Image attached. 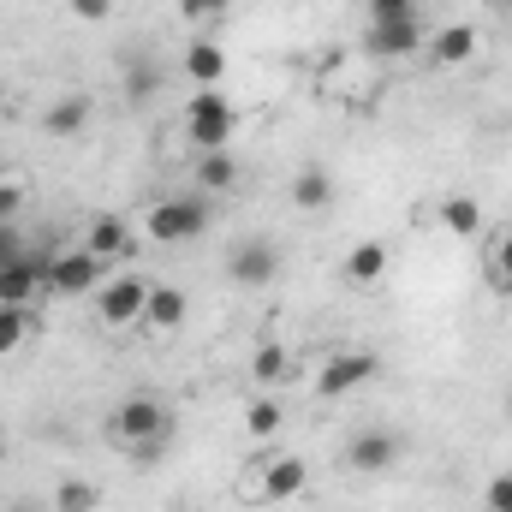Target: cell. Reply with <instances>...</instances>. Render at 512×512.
<instances>
[{
	"mask_svg": "<svg viewBox=\"0 0 512 512\" xmlns=\"http://www.w3.org/2000/svg\"><path fill=\"white\" fill-rule=\"evenodd\" d=\"M173 429V417H167V405L155 399V393H131L114 405V417H108V435L114 441H126V447H143V441H161Z\"/></svg>",
	"mask_w": 512,
	"mask_h": 512,
	"instance_id": "obj_1",
	"label": "cell"
},
{
	"mask_svg": "<svg viewBox=\"0 0 512 512\" xmlns=\"http://www.w3.org/2000/svg\"><path fill=\"white\" fill-rule=\"evenodd\" d=\"M209 227V197H167L149 209V239L155 245H185Z\"/></svg>",
	"mask_w": 512,
	"mask_h": 512,
	"instance_id": "obj_2",
	"label": "cell"
},
{
	"mask_svg": "<svg viewBox=\"0 0 512 512\" xmlns=\"http://www.w3.org/2000/svg\"><path fill=\"white\" fill-rule=\"evenodd\" d=\"M364 48L376 60H405L423 48V24L417 12H370V30H364Z\"/></svg>",
	"mask_w": 512,
	"mask_h": 512,
	"instance_id": "obj_3",
	"label": "cell"
},
{
	"mask_svg": "<svg viewBox=\"0 0 512 512\" xmlns=\"http://www.w3.org/2000/svg\"><path fill=\"white\" fill-rule=\"evenodd\" d=\"M185 131H191L197 149H227V137H233V102L221 90H197L185 102Z\"/></svg>",
	"mask_w": 512,
	"mask_h": 512,
	"instance_id": "obj_4",
	"label": "cell"
},
{
	"mask_svg": "<svg viewBox=\"0 0 512 512\" xmlns=\"http://www.w3.org/2000/svg\"><path fill=\"white\" fill-rule=\"evenodd\" d=\"M382 376V358L376 352H328V364H322V376H316V399H346V393H358L364 382H376Z\"/></svg>",
	"mask_w": 512,
	"mask_h": 512,
	"instance_id": "obj_5",
	"label": "cell"
},
{
	"mask_svg": "<svg viewBox=\"0 0 512 512\" xmlns=\"http://www.w3.org/2000/svg\"><path fill=\"white\" fill-rule=\"evenodd\" d=\"M102 256L90 251H60L48 256V286L60 292V298H84V292H102Z\"/></svg>",
	"mask_w": 512,
	"mask_h": 512,
	"instance_id": "obj_6",
	"label": "cell"
},
{
	"mask_svg": "<svg viewBox=\"0 0 512 512\" xmlns=\"http://www.w3.org/2000/svg\"><path fill=\"white\" fill-rule=\"evenodd\" d=\"M96 298H102V304H96V316H102L108 328H131V322H143L149 280H143V274H120V280H108Z\"/></svg>",
	"mask_w": 512,
	"mask_h": 512,
	"instance_id": "obj_7",
	"label": "cell"
},
{
	"mask_svg": "<svg viewBox=\"0 0 512 512\" xmlns=\"http://www.w3.org/2000/svg\"><path fill=\"white\" fill-rule=\"evenodd\" d=\"M42 286H48V256L24 251L18 262H6V268H0V304H30Z\"/></svg>",
	"mask_w": 512,
	"mask_h": 512,
	"instance_id": "obj_8",
	"label": "cell"
},
{
	"mask_svg": "<svg viewBox=\"0 0 512 512\" xmlns=\"http://www.w3.org/2000/svg\"><path fill=\"white\" fill-rule=\"evenodd\" d=\"M346 465H352V471H364V477L393 471V465H399V435H387V429H364V435L346 447Z\"/></svg>",
	"mask_w": 512,
	"mask_h": 512,
	"instance_id": "obj_9",
	"label": "cell"
},
{
	"mask_svg": "<svg viewBox=\"0 0 512 512\" xmlns=\"http://www.w3.org/2000/svg\"><path fill=\"white\" fill-rule=\"evenodd\" d=\"M227 274H233L239 286H268V280L280 274V256H274L268 239H245L239 251L227 256Z\"/></svg>",
	"mask_w": 512,
	"mask_h": 512,
	"instance_id": "obj_10",
	"label": "cell"
},
{
	"mask_svg": "<svg viewBox=\"0 0 512 512\" xmlns=\"http://www.w3.org/2000/svg\"><path fill=\"white\" fill-rule=\"evenodd\" d=\"M304 483H310V471H304V459H268V471H262V483H256V501H292V495H304Z\"/></svg>",
	"mask_w": 512,
	"mask_h": 512,
	"instance_id": "obj_11",
	"label": "cell"
},
{
	"mask_svg": "<svg viewBox=\"0 0 512 512\" xmlns=\"http://www.w3.org/2000/svg\"><path fill=\"white\" fill-rule=\"evenodd\" d=\"M131 227L120 221V215H96L90 221V239H84V251L90 256H102V262H120V256H131Z\"/></svg>",
	"mask_w": 512,
	"mask_h": 512,
	"instance_id": "obj_12",
	"label": "cell"
},
{
	"mask_svg": "<svg viewBox=\"0 0 512 512\" xmlns=\"http://www.w3.org/2000/svg\"><path fill=\"white\" fill-rule=\"evenodd\" d=\"M191 316V298L179 292V286H149V304H143V322L155 328V334H173L179 322Z\"/></svg>",
	"mask_w": 512,
	"mask_h": 512,
	"instance_id": "obj_13",
	"label": "cell"
},
{
	"mask_svg": "<svg viewBox=\"0 0 512 512\" xmlns=\"http://www.w3.org/2000/svg\"><path fill=\"white\" fill-rule=\"evenodd\" d=\"M429 60H435L441 72H447V66H471V60H477V30H471V24H447V30L429 42Z\"/></svg>",
	"mask_w": 512,
	"mask_h": 512,
	"instance_id": "obj_14",
	"label": "cell"
},
{
	"mask_svg": "<svg viewBox=\"0 0 512 512\" xmlns=\"http://www.w3.org/2000/svg\"><path fill=\"white\" fill-rule=\"evenodd\" d=\"M185 72L197 78V90H215V84H221V72H227V54H221V42L197 36V42L185 48Z\"/></svg>",
	"mask_w": 512,
	"mask_h": 512,
	"instance_id": "obj_15",
	"label": "cell"
},
{
	"mask_svg": "<svg viewBox=\"0 0 512 512\" xmlns=\"http://www.w3.org/2000/svg\"><path fill=\"white\" fill-rule=\"evenodd\" d=\"M197 185H203V197L233 191V185H239V161H233L227 149H203V161H197Z\"/></svg>",
	"mask_w": 512,
	"mask_h": 512,
	"instance_id": "obj_16",
	"label": "cell"
},
{
	"mask_svg": "<svg viewBox=\"0 0 512 512\" xmlns=\"http://www.w3.org/2000/svg\"><path fill=\"white\" fill-rule=\"evenodd\" d=\"M292 203H298V209H310V215L334 209V179H328L322 167H304V173L292 179Z\"/></svg>",
	"mask_w": 512,
	"mask_h": 512,
	"instance_id": "obj_17",
	"label": "cell"
},
{
	"mask_svg": "<svg viewBox=\"0 0 512 512\" xmlns=\"http://www.w3.org/2000/svg\"><path fill=\"white\" fill-rule=\"evenodd\" d=\"M382 274H387V245L382 239L352 245V256H346V280H352V286H370V280H382Z\"/></svg>",
	"mask_w": 512,
	"mask_h": 512,
	"instance_id": "obj_18",
	"label": "cell"
},
{
	"mask_svg": "<svg viewBox=\"0 0 512 512\" xmlns=\"http://www.w3.org/2000/svg\"><path fill=\"white\" fill-rule=\"evenodd\" d=\"M441 227L459 233V239H477V233H483V203H477V197H447V203H441Z\"/></svg>",
	"mask_w": 512,
	"mask_h": 512,
	"instance_id": "obj_19",
	"label": "cell"
},
{
	"mask_svg": "<svg viewBox=\"0 0 512 512\" xmlns=\"http://www.w3.org/2000/svg\"><path fill=\"white\" fill-rule=\"evenodd\" d=\"M84 120H90V102H84V96H60V102L42 114V131H48V137H72V131H84Z\"/></svg>",
	"mask_w": 512,
	"mask_h": 512,
	"instance_id": "obj_20",
	"label": "cell"
},
{
	"mask_svg": "<svg viewBox=\"0 0 512 512\" xmlns=\"http://www.w3.org/2000/svg\"><path fill=\"white\" fill-rule=\"evenodd\" d=\"M483 274H489L495 292H512V227L495 233V245H489V256H483Z\"/></svg>",
	"mask_w": 512,
	"mask_h": 512,
	"instance_id": "obj_21",
	"label": "cell"
},
{
	"mask_svg": "<svg viewBox=\"0 0 512 512\" xmlns=\"http://www.w3.org/2000/svg\"><path fill=\"white\" fill-rule=\"evenodd\" d=\"M102 507V495H96V483H84V477H66L60 489H54V512H96Z\"/></svg>",
	"mask_w": 512,
	"mask_h": 512,
	"instance_id": "obj_22",
	"label": "cell"
},
{
	"mask_svg": "<svg viewBox=\"0 0 512 512\" xmlns=\"http://www.w3.org/2000/svg\"><path fill=\"white\" fill-rule=\"evenodd\" d=\"M24 334H30V310H24V304H0V358L18 352Z\"/></svg>",
	"mask_w": 512,
	"mask_h": 512,
	"instance_id": "obj_23",
	"label": "cell"
},
{
	"mask_svg": "<svg viewBox=\"0 0 512 512\" xmlns=\"http://www.w3.org/2000/svg\"><path fill=\"white\" fill-rule=\"evenodd\" d=\"M280 423H286V417H280V405H274V399H251V405H245V429H251L256 441L280 435Z\"/></svg>",
	"mask_w": 512,
	"mask_h": 512,
	"instance_id": "obj_24",
	"label": "cell"
},
{
	"mask_svg": "<svg viewBox=\"0 0 512 512\" xmlns=\"http://www.w3.org/2000/svg\"><path fill=\"white\" fill-rule=\"evenodd\" d=\"M286 376V346H262L256 352V382H280Z\"/></svg>",
	"mask_w": 512,
	"mask_h": 512,
	"instance_id": "obj_25",
	"label": "cell"
},
{
	"mask_svg": "<svg viewBox=\"0 0 512 512\" xmlns=\"http://www.w3.org/2000/svg\"><path fill=\"white\" fill-rule=\"evenodd\" d=\"M155 84H161V72H155V66H131V72H126L131 102H149V96H155Z\"/></svg>",
	"mask_w": 512,
	"mask_h": 512,
	"instance_id": "obj_26",
	"label": "cell"
},
{
	"mask_svg": "<svg viewBox=\"0 0 512 512\" xmlns=\"http://www.w3.org/2000/svg\"><path fill=\"white\" fill-rule=\"evenodd\" d=\"M18 209H24V179H0V227H12Z\"/></svg>",
	"mask_w": 512,
	"mask_h": 512,
	"instance_id": "obj_27",
	"label": "cell"
},
{
	"mask_svg": "<svg viewBox=\"0 0 512 512\" xmlns=\"http://www.w3.org/2000/svg\"><path fill=\"white\" fill-rule=\"evenodd\" d=\"M72 18H84V24H102V18H114V0H72Z\"/></svg>",
	"mask_w": 512,
	"mask_h": 512,
	"instance_id": "obj_28",
	"label": "cell"
},
{
	"mask_svg": "<svg viewBox=\"0 0 512 512\" xmlns=\"http://www.w3.org/2000/svg\"><path fill=\"white\" fill-rule=\"evenodd\" d=\"M489 512H512V477H495L489 483Z\"/></svg>",
	"mask_w": 512,
	"mask_h": 512,
	"instance_id": "obj_29",
	"label": "cell"
},
{
	"mask_svg": "<svg viewBox=\"0 0 512 512\" xmlns=\"http://www.w3.org/2000/svg\"><path fill=\"white\" fill-rule=\"evenodd\" d=\"M24 256V239H18V227H0V268L6 262H18Z\"/></svg>",
	"mask_w": 512,
	"mask_h": 512,
	"instance_id": "obj_30",
	"label": "cell"
},
{
	"mask_svg": "<svg viewBox=\"0 0 512 512\" xmlns=\"http://www.w3.org/2000/svg\"><path fill=\"white\" fill-rule=\"evenodd\" d=\"M215 6H221V0H179V12H185V18H209Z\"/></svg>",
	"mask_w": 512,
	"mask_h": 512,
	"instance_id": "obj_31",
	"label": "cell"
},
{
	"mask_svg": "<svg viewBox=\"0 0 512 512\" xmlns=\"http://www.w3.org/2000/svg\"><path fill=\"white\" fill-rule=\"evenodd\" d=\"M417 0H370V12H411Z\"/></svg>",
	"mask_w": 512,
	"mask_h": 512,
	"instance_id": "obj_32",
	"label": "cell"
},
{
	"mask_svg": "<svg viewBox=\"0 0 512 512\" xmlns=\"http://www.w3.org/2000/svg\"><path fill=\"white\" fill-rule=\"evenodd\" d=\"M6 512H42V507H30V501H18V507H6Z\"/></svg>",
	"mask_w": 512,
	"mask_h": 512,
	"instance_id": "obj_33",
	"label": "cell"
},
{
	"mask_svg": "<svg viewBox=\"0 0 512 512\" xmlns=\"http://www.w3.org/2000/svg\"><path fill=\"white\" fill-rule=\"evenodd\" d=\"M507 18H512V0H507Z\"/></svg>",
	"mask_w": 512,
	"mask_h": 512,
	"instance_id": "obj_34",
	"label": "cell"
}]
</instances>
